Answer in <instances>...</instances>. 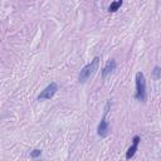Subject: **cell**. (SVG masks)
<instances>
[{
    "label": "cell",
    "instance_id": "5",
    "mask_svg": "<svg viewBox=\"0 0 161 161\" xmlns=\"http://www.w3.org/2000/svg\"><path fill=\"white\" fill-rule=\"evenodd\" d=\"M138 143H140V136H135L133 140H132L131 147H130V148L127 150V152H126V158H127V160H130V158H132V157L135 156V153H136V151H137V148H138Z\"/></svg>",
    "mask_w": 161,
    "mask_h": 161
},
{
    "label": "cell",
    "instance_id": "2",
    "mask_svg": "<svg viewBox=\"0 0 161 161\" xmlns=\"http://www.w3.org/2000/svg\"><path fill=\"white\" fill-rule=\"evenodd\" d=\"M136 92H135V98L140 102L146 101V78L142 72H137L136 77Z\"/></svg>",
    "mask_w": 161,
    "mask_h": 161
},
{
    "label": "cell",
    "instance_id": "1",
    "mask_svg": "<svg viewBox=\"0 0 161 161\" xmlns=\"http://www.w3.org/2000/svg\"><path fill=\"white\" fill-rule=\"evenodd\" d=\"M98 67H99V58L98 57H94L92 60H91V63H88L87 65H84L83 68H82V70H80V73H79V77H78V79H79V82L80 83H86L91 77H93V74L98 70Z\"/></svg>",
    "mask_w": 161,
    "mask_h": 161
},
{
    "label": "cell",
    "instance_id": "7",
    "mask_svg": "<svg viewBox=\"0 0 161 161\" xmlns=\"http://www.w3.org/2000/svg\"><path fill=\"white\" fill-rule=\"evenodd\" d=\"M121 5H122V0L113 1V3H111V5L108 6V11H109V13H114V11H117V10L121 8Z\"/></svg>",
    "mask_w": 161,
    "mask_h": 161
},
{
    "label": "cell",
    "instance_id": "4",
    "mask_svg": "<svg viewBox=\"0 0 161 161\" xmlns=\"http://www.w3.org/2000/svg\"><path fill=\"white\" fill-rule=\"evenodd\" d=\"M57 91H58V84H57L55 82H52V83H49V84L39 93L38 99H39V101H42V99H50V98L54 97V94L57 93Z\"/></svg>",
    "mask_w": 161,
    "mask_h": 161
},
{
    "label": "cell",
    "instance_id": "8",
    "mask_svg": "<svg viewBox=\"0 0 161 161\" xmlns=\"http://www.w3.org/2000/svg\"><path fill=\"white\" fill-rule=\"evenodd\" d=\"M153 77H155L156 79L161 78V68H158V67H155V69H153Z\"/></svg>",
    "mask_w": 161,
    "mask_h": 161
},
{
    "label": "cell",
    "instance_id": "9",
    "mask_svg": "<svg viewBox=\"0 0 161 161\" xmlns=\"http://www.w3.org/2000/svg\"><path fill=\"white\" fill-rule=\"evenodd\" d=\"M40 155H42V150H38V148H36V150H33L31 153H30V156L34 157V158L38 157V156H40Z\"/></svg>",
    "mask_w": 161,
    "mask_h": 161
},
{
    "label": "cell",
    "instance_id": "6",
    "mask_svg": "<svg viewBox=\"0 0 161 161\" xmlns=\"http://www.w3.org/2000/svg\"><path fill=\"white\" fill-rule=\"evenodd\" d=\"M116 69V60L114 59H108L104 68L102 69V78H106L109 73H112Z\"/></svg>",
    "mask_w": 161,
    "mask_h": 161
},
{
    "label": "cell",
    "instance_id": "3",
    "mask_svg": "<svg viewBox=\"0 0 161 161\" xmlns=\"http://www.w3.org/2000/svg\"><path fill=\"white\" fill-rule=\"evenodd\" d=\"M109 107H111V102H107L106 108H104V111H103V116H102L101 122H99V125H98V127H97V133H98V136H101V137H106V136L108 135V131H109V126H108V123H107V113H108V111H109Z\"/></svg>",
    "mask_w": 161,
    "mask_h": 161
}]
</instances>
